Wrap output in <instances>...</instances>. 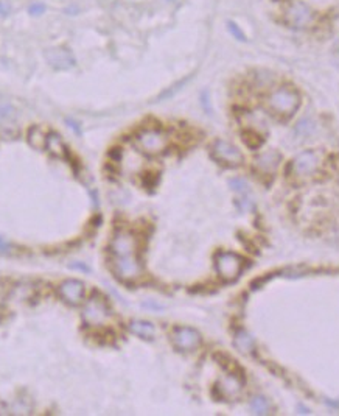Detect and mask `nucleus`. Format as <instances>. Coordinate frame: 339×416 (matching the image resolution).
<instances>
[{
    "label": "nucleus",
    "instance_id": "6e6552de",
    "mask_svg": "<svg viewBox=\"0 0 339 416\" xmlns=\"http://www.w3.org/2000/svg\"><path fill=\"white\" fill-rule=\"evenodd\" d=\"M211 156L220 164L230 165V167H235V165H240L243 162V155L235 145L221 139L215 140V143L211 145Z\"/></svg>",
    "mask_w": 339,
    "mask_h": 416
},
{
    "label": "nucleus",
    "instance_id": "39448f33",
    "mask_svg": "<svg viewBox=\"0 0 339 416\" xmlns=\"http://www.w3.org/2000/svg\"><path fill=\"white\" fill-rule=\"evenodd\" d=\"M215 267H217V272H218L220 278L230 282V281H235L241 275L244 260L235 253L221 251L215 257Z\"/></svg>",
    "mask_w": 339,
    "mask_h": 416
},
{
    "label": "nucleus",
    "instance_id": "4be33fe9",
    "mask_svg": "<svg viewBox=\"0 0 339 416\" xmlns=\"http://www.w3.org/2000/svg\"><path fill=\"white\" fill-rule=\"evenodd\" d=\"M227 28H229V31H230V34L234 36L235 39H238V41H246V34L243 33V30L235 24V22H232V20H229L227 22Z\"/></svg>",
    "mask_w": 339,
    "mask_h": 416
},
{
    "label": "nucleus",
    "instance_id": "cd10ccee",
    "mask_svg": "<svg viewBox=\"0 0 339 416\" xmlns=\"http://www.w3.org/2000/svg\"><path fill=\"white\" fill-rule=\"evenodd\" d=\"M67 123H69V127H70V128H75L76 133H79V130H78V127H76V123H75V122H70V120H69Z\"/></svg>",
    "mask_w": 339,
    "mask_h": 416
},
{
    "label": "nucleus",
    "instance_id": "4468645a",
    "mask_svg": "<svg viewBox=\"0 0 339 416\" xmlns=\"http://www.w3.org/2000/svg\"><path fill=\"white\" fill-rule=\"evenodd\" d=\"M46 148L49 150V153H50L52 156H55V158H58V159H66L67 155H69L66 143L62 142V139H61L58 134H55V133H52V134L47 136Z\"/></svg>",
    "mask_w": 339,
    "mask_h": 416
},
{
    "label": "nucleus",
    "instance_id": "412c9836",
    "mask_svg": "<svg viewBox=\"0 0 339 416\" xmlns=\"http://www.w3.org/2000/svg\"><path fill=\"white\" fill-rule=\"evenodd\" d=\"M229 184H230V187H232V189H234L237 194H246V192L249 191L247 182H246L244 179H241V178H234V179H230Z\"/></svg>",
    "mask_w": 339,
    "mask_h": 416
},
{
    "label": "nucleus",
    "instance_id": "423d86ee",
    "mask_svg": "<svg viewBox=\"0 0 339 416\" xmlns=\"http://www.w3.org/2000/svg\"><path fill=\"white\" fill-rule=\"evenodd\" d=\"M285 20L291 28L302 30V28H307L313 24L314 13L305 2L295 0V2H292L288 7V10L285 13Z\"/></svg>",
    "mask_w": 339,
    "mask_h": 416
},
{
    "label": "nucleus",
    "instance_id": "dca6fc26",
    "mask_svg": "<svg viewBox=\"0 0 339 416\" xmlns=\"http://www.w3.org/2000/svg\"><path fill=\"white\" fill-rule=\"evenodd\" d=\"M27 139H28V143L31 145L33 148H36V150H44V148H46L47 134H46L44 131H42V128H39V127H31V128L28 130Z\"/></svg>",
    "mask_w": 339,
    "mask_h": 416
},
{
    "label": "nucleus",
    "instance_id": "7ed1b4c3",
    "mask_svg": "<svg viewBox=\"0 0 339 416\" xmlns=\"http://www.w3.org/2000/svg\"><path fill=\"white\" fill-rule=\"evenodd\" d=\"M137 148L146 156H159L169 145V137L165 131L157 128L142 130L136 137Z\"/></svg>",
    "mask_w": 339,
    "mask_h": 416
},
{
    "label": "nucleus",
    "instance_id": "f03ea898",
    "mask_svg": "<svg viewBox=\"0 0 339 416\" xmlns=\"http://www.w3.org/2000/svg\"><path fill=\"white\" fill-rule=\"evenodd\" d=\"M269 109L282 117H289L301 106V95L292 88H280L275 89L268 97Z\"/></svg>",
    "mask_w": 339,
    "mask_h": 416
},
{
    "label": "nucleus",
    "instance_id": "9d476101",
    "mask_svg": "<svg viewBox=\"0 0 339 416\" xmlns=\"http://www.w3.org/2000/svg\"><path fill=\"white\" fill-rule=\"evenodd\" d=\"M46 59L53 69L58 70H67L75 66V58L73 55L62 47H52L46 50Z\"/></svg>",
    "mask_w": 339,
    "mask_h": 416
},
{
    "label": "nucleus",
    "instance_id": "c85d7f7f",
    "mask_svg": "<svg viewBox=\"0 0 339 416\" xmlns=\"http://www.w3.org/2000/svg\"><path fill=\"white\" fill-rule=\"evenodd\" d=\"M169 2H172V0H169Z\"/></svg>",
    "mask_w": 339,
    "mask_h": 416
},
{
    "label": "nucleus",
    "instance_id": "1a4fd4ad",
    "mask_svg": "<svg viewBox=\"0 0 339 416\" xmlns=\"http://www.w3.org/2000/svg\"><path fill=\"white\" fill-rule=\"evenodd\" d=\"M173 343L179 351H193L201 345V334L193 327H176L173 330Z\"/></svg>",
    "mask_w": 339,
    "mask_h": 416
},
{
    "label": "nucleus",
    "instance_id": "bb28decb",
    "mask_svg": "<svg viewBox=\"0 0 339 416\" xmlns=\"http://www.w3.org/2000/svg\"><path fill=\"white\" fill-rule=\"evenodd\" d=\"M333 50H334V53H336V55H339V39H337L336 43H334V46H333Z\"/></svg>",
    "mask_w": 339,
    "mask_h": 416
},
{
    "label": "nucleus",
    "instance_id": "20e7f679",
    "mask_svg": "<svg viewBox=\"0 0 339 416\" xmlns=\"http://www.w3.org/2000/svg\"><path fill=\"white\" fill-rule=\"evenodd\" d=\"M81 317L88 326H103L111 318V309L100 295H92L82 307Z\"/></svg>",
    "mask_w": 339,
    "mask_h": 416
},
{
    "label": "nucleus",
    "instance_id": "ddd939ff",
    "mask_svg": "<svg viewBox=\"0 0 339 416\" xmlns=\"http://www.w3.org/2000/svg\"><path fill=\"white\" fill-rule=\"evenodd\" d=\"M280 164V155L274 150H268L256 158V167L265 175H272L279 169Z\"/></svg>",
    "mask_w": 339,
    "mask_h": 416
},
{
    "label": "nucleus",
    "instance_id": "6ab92c4d",
    "mask_svg": "<svg viewBox=\"0 0 339 416\" xmlns=\"http://www.w3.org/2000/svg\"><path fill=\"white\" fill-rule=\"evenodd\" d=\"M314 130V122L310 120V119H304L298 123V127H295V133L299 136H308L311 134V131Z\"/></svg>",
    "mask_w": 339,
    "mask_h": 416
},
{
    "label": "nucleus",
    "instance_id": "b1692460",
    "mask_svg": "<svg viewBox=\"0 0 339 416\" xmlns=\"http://www.w3.org/2000/svg\"><path fill=\"white\" fill-rule=\"evenodd\" d=\"M201 103H202V106H204V109L210 114V105H208V92L205 91V92H202V95H201Z\"/></svg>",
    "mask_w": 339,
    "mask_h": 416
},
{
    "label": "nucleus",
    "instance_id": "f3484780",
    "mask_svg": "<svg viewBox=\"0 0 339 416\" xmlns=\"http://www.w3.org/2000/svg\"><path fill=\"white\" fill-rule=\"evenodd\" d=\"M235 346L244 352V354H249V352L253 351V338L244 330H240L238 334L235 335Z\"/></svg>",
    "mask_w": 339,
    "mask_h": 416
},
{
    "label": "nucleus",
    "instance_id": "393cba45",
    "mask_svg": "<svg viewBox=\"0 0 339 416\" xmlns=\"http://www.w3.org/2000/svg\"><path fill=\"white\" fill-rule=\"evenodd\" d=\"M0 253H2V254L10 253V245H8V242L4 237H0Z\"/></svg>",
    "mask_w": 339,
    "mask_h": 416
},
{
    "label": "nucleus",
    "instance_id": "f257e3e1",
    "mask_svg": "<svg viewBox=\"0 0 339 416\" xmlns=\"http://www.w3.org/2000/svg\"><path fill=\"white\" fill-rule=\"evenodd\" d=\"M111 257L114 273L123 281L137 279L142 273V263L137 257V239L133 233L120 230L111 242Z\"/></svg>",
    "mask_w": 339,
    "mask_h": 416
},
{
    "label": "nucleus",
    "instance_id": "9b49d317",
    "mask_svg": "<svg viewBox=\"0 0 339 416\" xmlns=\"http://www.w3.org/2000/svg\"><path fill=\"white\" fill-rule=\"evenodd\" d=\"M59 295L67 304L78 306L84 296V284L78 279H66L59 285Z\"/></svg>",
    "mask_w": 339,
    "mask_h": 416
},
{
    "label": "nucleus",
    "instance_id": "a878e982",
    "mask_svg": "<svg viewBox=\"0 0 339 416\" xmlns=\"http://www.w3.org/2000/svg\"><path fill=\"white\" fill-rule=\"evenodd\" d=\"M8 13H10V7L7 5V4H4V2H0V16H8Z\"/></svg>",
    "mask_w": 339,
    "mask_h": 416
},
{
    "label": "nucleus",
    "instance_id": "f8f14e48",
    "mask_svg": "<svg viewBox=\"0 0 339 416\" xmlns=\"http://www.w3.org/2000/svg\"><path fill=\"white\" fill-rule=\"evenodd\" d=\"M217 390L220 394L226 399H234L237 394L241 391V381L235 374H227V376L221 377L217 384Z\"/></svg>",
    "mask_w": 339,
    "mask_h": 416
},
{
    "label": "nucleus",
    "instance_id": "5701e85b",
    "mask_svg": "<svg viewBox=\"0 0 339 416\" xmlns=\"http://www.w3.org/2000/svg\"><path fill=\"white\" fill-rule=\"evenodd\" d=\"M28 13L31 16H40L42 13H46V5L44 4H33V5H30Z\"/></svg>",
    "mask_w": 339,
    "mask_h": 416
},
{
    "label": "nucleus",
    "instance_id": "0eeeda50",
    "mask_svg": "<svg viewBox=\"0 0 339 416\" xmlns=\"http://www.w3.org/2000/svg\"><path fill=\"white\" fill-rule=\"evenodd\" d=\"M321 164V158L314 150H307L302 152L295 156L291 162V175L298 176V178H304V176H310L313 175L317 169H319Z\"/></svg>",
    "mask_w": 339,
    "mask_h": 416
},
{
    "label": "nucleus",
    "instance_id": "2eb2a0df",
    "mask_svg": "<svg viewBox=\"0 0 339 416\" xmlns=\"http://www.w3.org/2000/svg\"><path fill=\"white\" fill-rule=\"evenodd\" d=\"M130 330L133 334H136L140 338L151 340L156 334V329L150 321H142V320H134L130 323Z\"/></svg>",
    "mask_w": 339,
    "mask_h": 416
},
{
    "label": "nucleus",
    "instance_id": "a211bd4d",
    "mask_svg": "<svg viewBox=\"0 0 339 416\" xmlns=\"http://www.w3.org/2000/svg\"><path fill=\"white\" fill-rule=\"evenodd\" d=\"M250 408H252V411L256 413V414H266L268 410H269V405H268V402H266L265 398L257 396V398H253V399H252Z\"/></svg>",
    "mask_w": 339,
    "mask_h": 416
},
{
    "label": "nucleus",
    "instance_id": "aec40b11",
    "mask_svg": "<svg viewBox=\"0 0 339 416\" xmlns=\"http://www.w3.org/2000/svg\"><path fill=\"white\" fill-rule=\"evenodd\" d=\"M190 78H192V77H187V78H184V80L178 81L176 85H173V86L169 88V89L163 91V92L159 95V98H157V100H163V98H169V97H173L178 91H181V89H182V86H185V85H187V81H188Z\"/></svg>",
    "mask_w": 339,
    "mask_h": 416
}]
</instances>
